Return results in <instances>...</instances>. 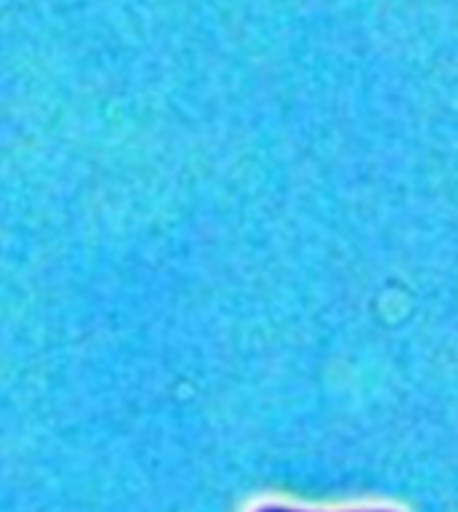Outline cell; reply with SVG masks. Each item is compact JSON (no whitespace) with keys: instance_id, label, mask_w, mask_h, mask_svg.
I'll return each instance as SVG.
<instances>
[{"instance_id":"cell-1","label":"cell","mask_w":458,"mask_h":512,"mask_svg":"<svg viewBox=\"0 0 458 512\" xmlns=\"http://www.w3.org/2000/svg\"><path fill=\"white\" fill-rule=\"evenodd\" d=\"M248 512H324V510H308V507H297V504L286 502H259ZM345 512H383V510H345Z\"/></svg>"}]
</instances>
